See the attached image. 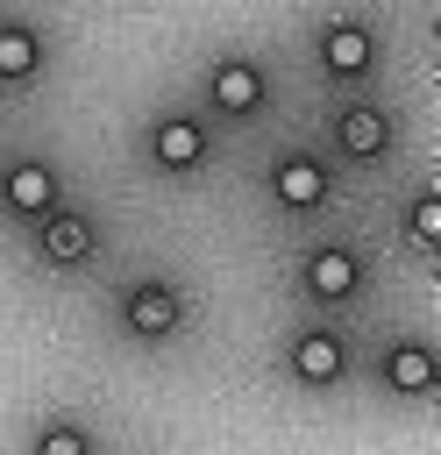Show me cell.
Returning <instances> with one entry per match:
<instances>
[{
  "label": "cell",
  "instance_id": "cell-6",
  "mask_svg": "<svg viewBox=\"0 0 441 455\" xmlns=\"http://www.w3.org/2000/svg\"><path fill=\"white\" fill-rule=\"evenodd\" d=\"M377 384H384L391 398H427V391L441 384V363H434L427 341H384V355H377Z\"/></svg>",
  "mask_w": 441,
  "mask_h": 455
},
{
  "label": "cell",
  "instance_id": "cell-13",
  "mask_svg": "<svg viewBox=\"0 0 441 455\" xmlns=\"http://www.w3.org/2000/svg\"><path fill=\"white\" fill-rule=\"evenodd\" d=\"M28 455H92V434H85L78 419H43Z\"/></svg>",
  "mask_w": 441,
  "mask_h": 455
},
{
  "label": "cell",
  "instance_id": "cell-10",
  "mask_svg": "<svg viewBox=\"0 0 441 455\" xmlns=\"http://www.w3.org/2000/svg\"><path fill=\"white\" fill-rule=\"evenodd\" d=\"M0 199H7L14 213H28V220H43V213L57 206V171H50L43 156H14V164L0 171Z\"/></svg>",
  "mask_w": 441,
  "mask_h": 455
},
{
  "label": "cell",
  "instance_id": "cell-7",
  "mask_svg": "<svg viewBox=\"0 0 441 455\" xmlns=\"http://www.w3.org/2000/svg\"><path fill=\"white\" fill-rule=\"evenodd\" d=\"M206 156V121L199 114H156L149 121V164L156 171H199Z\"/></svg>",
  "mask_w": 441,
  "mask_h": 455
},
{
  "label": "cell",
  "instance_id": "cell-1",
  "mask_svg": "<svg viewBox=\"0 0 441 455\" xmlns=\"http://www.w3.org/2000/svg\"><path fill=\"white\" fill-rule=\"evenodd\" d=\"M121 327H128L135 341H171V334L185 327V299H178V284H164V277L128 284V299H121Z\"/></svg>",
  "mask_w": 441,
  "mask_h": 455
},
{
  "label": "cell",
  "instance_id": "cell-9",
  "mask_svg": "<svg viewBox=\"0 0 441 455\" xmlns=\"http://www.w3.org/2000/svg\"><path fill=\"white\" fill-rule=\"evenodd\" d=\"M299 284H306V299H320V306H341V299H356V284H363V263H356L341 242H327V249H313V256L299 263Z\"/></svg>",
  "mask_w": 441,
  "mask_h": 455
},
{
  "label": "cell",
  "instance_id": "cell-11",
  "mask_svg": "<svg viewBox=\"0 0 441 455\" xmlns=\"http://www.w3.org/2000/svg\"><path fill=\"white\" fill-rule=\"evenodd\" d=\"M391 135H398V128H391V114H384V107H370V100H356V107H341V114H334V142H341V156H356V164H363V156H384V149H391Z\"/></svg>",
  "mask_w": 441,
  "mask_h": 455
},
{
  "label": "cell",
  "instance_id": "cell-2",
  "mask_svg": "<svg viewBox=\"0 0 441 455\" xmlns=\"http://www.w3.org/2000/svg\"><path fill=\"white\" fill-rule=\"evenodd\" d=\"M206 100H213V114L249 121V114L270 100V78H263V64H249V57H213V64H206Z\"/></svg>",
  "mask_w": 441,
  "mask_h": 455
},
{
  "label": "cell",
  "instance_id": "cell-8",
  "mask_svg": "<svg viewBox=\"0 0 441 455\" xmlns=\"http://www.w3.org/2000/svg\"><path fill=\"white\" fill-rule=\"evenodd\" d=\"M285 363H292V377H299V384L327 391V384H341V370H349V341H341V334H327V327H306V334H292Z\"/></svg>",
  "mask_w": 441,
  "mask_h": 455
},
{
  "label": "cell",
  "instance_id": "cell-5",
  "mask_svg": "<svg viewBox=\"0 0 441 455\" xmlns=\"http://www.w3.org/2000/svg\"><path fill=\"white\" fill-rule=\"evenodd\" d=\"M327 192H334V171H327L320 156L292 149L285 164H270V199H277V206H292V213H313V206H327Z\"/></svg>",
  "mask_w": 441,
  "mask_h": 455
},
{
  "label": "cell",
  "instance_id": "cell-3",
  "mask_svg": "<svg viewBox=\"0 0 441 455\" xmlns=\"http://www.w3.org/2000/svg\"><path fill=\"white\" fill-rule=\"evenodd\" d=\"M92 249H100L92 213H78V206H50V213H43V228H36V256H43V263L71 270V263H85Z\"/></svg>",
  "mask_w": 441,
  "mask_h": 455
},
{
  "label": "cell",
  "instance_id": "cell-4",
  "mask_svg": "<svg viewBox=\"0 0 441 455\" xmlns=\"http://www.w3.org/2000/svg\"><path fill=\"white\" fill-rule=\"evenodd\" d=\"M313 50H320V71H327V78H363V71L377 64V43H370V28H363V21H349V14L320 21Z\"/></svg>",
  "mask_w": 441,
  "mask_h": 455
},
{
  "label": "cell",
  "instance_id": "cell-14",
  "mask_svg": "<svg viewBox=\"0 0 441 455\" xmlns=\"http://www.w3.org/2000/svg\"><path fill=\"white\" fill-rule=\"evenodd\" d=\"M405 228H413V242H420V249H441V199H434V192H420V199H413V213H405Z\"/></svg>",
  "mask_w": 441,
  "mask_h": 455
},
{
  "label": "cell",
  "instance_id": "cell-12",
  "mask_svg": "<svg viewBox=\"0 0 441 455\" xmlns=\"http://www.w3.org/2000/svg\"><path fill=\"white\" fill-rule=\"evenodd\" d=\"M36 71H43V36H36L28 21H0V78L21 85V78H36Z\"/></svg>",
  "mask_w": 441,
  "mask_h": 455
}]
</instances>
